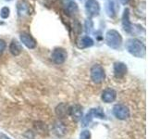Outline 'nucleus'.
Here are the masks:
<instances>
[{"instance_id":"b1692460","label":"nucleus","mask_w":148,"mask_h":139,"mask_svg":"<svg viewBox=\"0 0 148 139\" xmlns=\"http://www.w3.org/2000/svg\"><path fill=\"white\" fill-rule=\"evenodd\" d=\"M74 31H75L77 34H80L82 32V25L78 21H75V23H74Z\"/></svg>"},{"instance_id":"39448f33","label":"nucleus","mask_w":148,"mask_h":139,"mask_svg":"<svg viewBox=\"0 0 148 139\" xmlns=\"http://www.w3.org/2000/svg\"><path fill=\"white\" fill-rule=\"evenodd\" d=\"M68 53L66 49L62 47H57L53 50L52 55H51V58H52L53 62L56 64H63L67 60Z\"/></svg>"},{"instance_id":"423d86ee","label":"nucleus","mask_w":148,"mask_h":139,"mask_svg":"<svg viewBox=\"0 0 148 139\" xmlns=\"http://www.w3.org/2000/svg\"><path fill=\"white\" fill-rule=\"evenodd\" d=\"M85 10L89 17H96L100 12V5L96 0H87L85 3Z\"/></svg>"},{"instance_id":"a878e982","label":"nucleus","mask_w":148,"mask_h":139,"mask_svg":"<svg viewBox=\"0 0 148 139\" xmlns=\"http://www.w3.org/2000/svg\"><path fill=\"white\" fill-rule=\"evenodd\" d=\"M7 1H11V0H7Z\"/></svg>"},{"instance_id":"f8f14e48","label":"nucleus","mask_w":148,"mask_h":139,"mask_svg":"<svg viewBox=\"0 0 148 139\" xmlns=\"http://www.w3.org/2000/svg\"><path fill=\"white\" fill-rule=\"evenodd\" d=\"M117 96V93L112 88H108V89L104 90L103 94H102V99L106 103H111L116 99Z\"/></svg>"},{"instance_id":"412c9836","label":"nucleus","mask_w":148,"mask_h":139,"mask_svg":"<svg viewBox=\"0 0 148 139\" xmlns=\"http://www.w3.org/2000/svg\"><path fill=\"white\" fill-rule=\"evenodd\" d=\"M10 15V9H9L8 7H3L0 10V17L2 19H8Z\"/></svg>"},{"instance_id":"9b49d317","label":"nucleus","mask_w":148,"mask_h":139,"mask_svg":"<svg viewBox=\"0 0 148 139\" xmlns=\"http://www.w3.org/2000/svg\"><path fill=\"white\" fill-rule=\"evenodd\" d=\"M68 114L71 116V117L74 120L78 122L80 120L82 117V109L81 106L79 105H74L71 108H69V111H68Z\"/></svg>"},{"instance_id":"9d476101","label":"nucleus","mask_w":148,"mask_h":139,"mask_svg":"<svg viewBox=\"0 0 148 139\" xmlns=\"http://www.w3.org/2000/svg\"><path fill=\"white\" fill-rule=\"evenodd\" d=\"M114 74L117 78H122L127 74L128 69L126 64H124L123 62H116L114 64L113 67Z\"/></svg>"},{"instance_id":"1a4fd4ad","label":"nucleus","mask_w":148,"mask_h":139,"mask_svg":"<svg viewBox=\"0 0 148 139\" xmlns=\"http://www.w3.org/2000/svg\"><path fill=\"white\" fill-rule=\"evenodd\" d=\"M20 38H21V42L26 46L27 48L34 49L36 47L37 42L31 34H27V32H22V34H21V35H20Z\"/></svg>"},{"instance_id":"5701e85b","label":"nucleus","mask_w":148,"mask_h":139,"mask_svg":"<svg viewBox=\"0 0 148 139\" xmlns=\"http://www.w3.org/2000/svg\"><path fill=\"white\" fill-rule=\"evenodd\" d=\"M7 47V44L4 40L0 39V55H1Z\"/></svg>"},{"instance_id":"0eeeda50","label":"nucleus","mask_w":148,"mask_h":139,"mask_svg":"<svg viewBox=\"0 0 148 139\" xmlns=\"http://www.w3.org/2000/svg\"><path fill=\"white\" fill-rule=\"evenodd\" d=\"M119 11L118 0H108L106 4V12L109 18H116Z\"/></svg>"},{"instance_id":"4468645a","label":"nucleus","mask_w":148,"mask_h":139,"mask_svg":"<svg viewBox=\"0 0 148 139\" xmlns=\"http://www.w3.org/2000/svg\"><path fill=\"white\" fill-rule=\"evenodd\" d=\"M9 52L13 56H16L17 57V56L21 55V53L22 52V45L17 40L13 39L10 45H9Z\"/></svg>"},{"instance_id":"2eb2a0df","label":"nucleus","mask_w":148,"mask_h":139,"mask_svg":"<svg viewBox=\"0 0 148 139\" xmlns=\"http://www.w3.org/2000/svg\"><path fill=\"white\" fill-rule=\"evenodd\" d=\"M30 9H31L30 5H28L27 3L25 2L18 3V13L20 16L30 15Z\"/></svg>"},{"instance_id":"4be33fe9","label":"nucleus","mask_w":148,"mask_h":139,"mask_svg":"<svg viewBox=\"0 0 148 139\" xmlns=\"http://www.w3.org/2000/svg\"><path fill=\"white\" fill-rule=\"evenodd\" d=\"M80 138L81 139H91V133L90 131H82L80 134Z\"/></svg>"},{"instance_id":"aec40b11","label":"nucleus","mask_w":148,"mask_h":139,"mask_svg":"<svg viewBox=\"0 0 148 139\" xmlns=\"http://www.w3.org/2000/svg\"><path fill=\"white\" fill-rule=\"evenodd\" d=\"M84 27H85L86 34H91L92 28H94V22H92V21L91 20V19H87V20L85 21Z\"/></svg>"},{"instance_id":"7ed1b4c3","label":"nucleus","mask_w":148,"mask_h":139,"mask_svg":"<svg viewBox=\"0 0 148 139\" xmlns=\"http://www.w3.org/2000/svg\"><path fill=\"white\" fill-rule=\"evenodd\" d=\"M122 27L123 30L131 34H136L141 32V26L137 24H132L130 21V10L129 8H125L122 15Z\"/></svg>"},{"instance_id":"393cba45","label":"nucleus","mask_w":148,"mask_h":139,"mask_svg":"<svg viewBox=\"0 0 148 139\" xmlns=\"http://www.w3.org/2000/svg\"><path fill=\"white\" fill-rule=\"evenodd\" d=\"M120 2H121V4H123V5H126L130 0H119Z\"/></svg>"},{"instance_id":"f03ea898","label":"nucleus","mask_w":148,"mask_h":139,"mask_svg":"<svg viewBox=\"0 0 148 139\" xmlns=\"http://www.w3.org/2000/svg\"><path fill=\"white\" fill-rule=\"evenodd\" d=\"M106 43L109 47L118 49L122 44V36L117 30L111 29L106 34Z\"/></svg>"},{"instance_id":"f257e3e1","label":"nucleus","mask_w":148,"mask_h":139,"mask_svg":"<svg viewBox=\"0 0 148 139\" xmlns=\"http://www.w3.org/2000/svg\"><path fill=\"white\" fill-rule=\"evenodd\" d=\"M125 47L130 54H132L135 58H143L145 56V45L139 39L132 38L127 40Z\"/></svg>"},{"instance_id":"a211bd4d","label":"nucleus","mask_w":148,"mask_h":139,"mask_svg":"<svg viewBox=\"0 0 148 139\" xmlns=\"http://www.w3.org/2000/svg\"><path fill=\"white\" fill-rule=\"evenodd\" d=\"M68 111H69V108L65 104H60L56 109V112H57L58 116H59V117L66 116L68 114Z\"/></svg>"},{"instance_id":"20e7f679","label":"nucleus","mask_w":148,"mask_h":139,"mask_svg":"<svg viewBox=\"0 0 148 139\" xmlns=\"http://www.w3.org/2000/svg\"><path fill=\"white\" fill-rule=\"evenodd\" d=\"M92 81L95 83H101L105 80V71L104 68L99 64L92 65L90 71Z\"/></svg>"},{"instance_id":"6ab92c4d","label":"nucleus","mask_w":148,"mask_h":139,"mask_svg":"<svg viewBox=\"0 0 148 139\" xmlns=\"http://www.w3.org/2000/svg\"><path fill=\"white\" fill-rule=\"evenodd\" d=\"M91 114L92 116V118L94 117H96V118H100V119H103L105 117V114L103 112V110H102L100 108L99 109H92L91 111Z\"/></svg>"},{"instance_id":"dca6fc26","label":"nucleus","mask_w":148,"mask_h":139,"mask_svg":"<svg viewBox=\"0 0 148 139\" xmlns=\"http://www.w3.org/2000/svg\"><path fill=\"white\" fill-rule=\"evenodd\" d=\"M78 11V6L77 4L74 1H71L67 4L66 6V9H65V12L68 16H73L75 15Z\"/></svg>"},{"instance_id":"ddd939ff","label":"nucleus","mask_w":148,"mask_h":139,"mask_svg":"<svg viewBox=\"0 0 148 139\" xmlns=\"http://www.w3.org/2000/svg\"><path fill=\"white\" fill-rule=\"evenodd\" d=\"M94 45V40H92L90 36L85 35V36H82L80 39L77 41V45L79 48L83 49V48H87V47H91V46Z\"/></svg>"},{"instance_id":"f3484780","label":"nucleus","mask_w":148,"mask_h":139,"mask_svg":"<svg viewBox=\"0 0 148 139\" xmlns=\"http://www.w3.org/2000/svg\"><path fill=\"white\" fill-rule=\"evenodd\" d=\"M54 131L55 133H57L58 136H64L66 133V127L64 126V124L61 122H57L55 123V126H54Z\"/></svg>"},{"instance_id":"6e6552de","label":"nucleus","mask_w":148,"mask_h":139,"mask_svg":"<svg viewBox=\"0 0 148 139\" xmlns=\"http://www.w3.org/2000/svg\"><path fill=\"white\" fill-rule=\"evenodd\" d=\"M113 113L119 120H126L130 117V110L122 104L116 105L113 108Z\"/></svg>"}]
</instances>
